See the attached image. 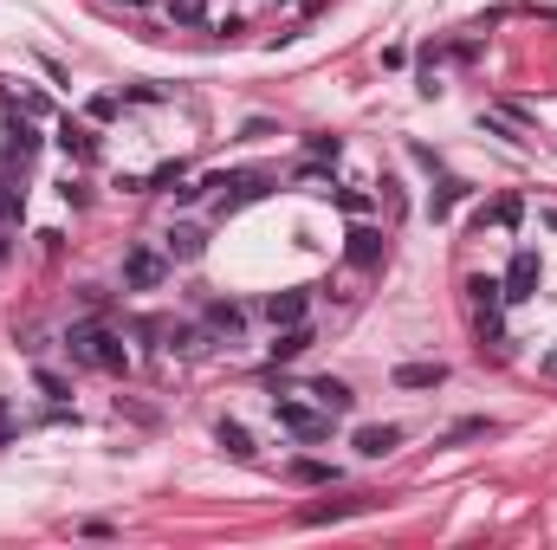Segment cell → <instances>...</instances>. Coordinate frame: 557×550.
<instances>
[{"label": "cell", "mask_w": 557, "mask_h": 550, "mask_svg": "<svg viewBox=\"0 0 557 550\" xmlns=\"http://www.w3.org/2000/svg\"><path fill=\"white\" fill-rule=\"evenodd\" d=\"M538 279H545V266H538V253H512V266H506V298L512 305H525V298H538Z\"/></svg>", "instance_id": "4"}, {"label": "cell", "mask_w": 557, "mask_h": 550, "mask_svg": "<svg viewBox=\"0 0 557 550\" xmlns=\"http://www.w3.org/2000/svg\"><path fill=\"white\" fill-rule=\"evenodd\" d=\"M292 479H298V486H331L337 466H324V460H292Z\"/></svg>", "instance_id": "16"}, {"label": "cell", "mask_w": 557, "mask_h": 550, "mask_svg": "<svg viewBox=\"0 0 557 550\" xmlns=\"http://www.w3.org/2000/svg\"><path fill=\"white\" fill-rule=\"evenodd\" d=\"M292 182H298V188H311V195H331V188H337V182H331V175H324V169H318V162H305V169H298V175H292Z\"/></svg>", "instance_id": "20"}, {"label": "cell", "mask_w": 557, "mask_h": 550, "mask_svg": "<svg viewBox=\"0 0 557 550\" xmlns=\"http://www.w3.org/2000/svg\"><path fill=\"white\" fill-rule=\"evenodd\" d=\"M201 246H208V240H201V227H188V220H182V227H169V259H201Z\"/></svg>", "instance_id": "15"}, {"label": "cell", "mask_w": 557, "mask_h": 550, "mask_svg": "<svg viewBox=\"0 0 557 550\" xmlns=\"http://www.w3.org/2000/svg\"><path fill=\"white\" fill-rule=\"evenodd\" d=\"M473 330H480V343H499V337H506V318H499V305L473 311Z\"/></svg>", "instance_id": "18"}, {"label": "cell", "mask_w": 557, "mask_h": 550, "mask_svg": "<svg viewBox=\"0 0 557 550\" xmlns=\"http://www.w3.org/2000/svg\"><path fill=\"white\" fill-rule=\"evenodd\" d=\"M208 330H221V337H247V311H240L234 298H214V305H208Z\"/></svg>", "instance_id": "9"}, {"label": "cell", "mask_w": 557, "mask_h": 550, "mask_svg": "<svg viewBox=\"0 0 557 550\" xmlns=\"http://www.w3.org/2000/svg\"><path fill=\"white\" fill-rule=\"evenodd\" d=\"M447 382V363H402L396 369V389H441Z\"/></svg>", "instance_id": "10"}, {"label": "cell", "mask_w": 557, "mask_h": 550, "mask_svg": "<svg viewBox=\"0 0 557 550\" xmlns=\"http://www.w3.org/2000/svg\"><path fill=\"white\" fill-rule=\"evenodd\" d=\"M305 395H311L318 408H331V415H350V408H357L350 382H337V376H311V382H305Z\"/></svg>", "instance_id": "6"}, {"label": "cell", "mask_w": 557, "mask_h": 550, "mask_svg": "<svg viewBox=\"0 0 557 550\" xmlns=\"http://www.w3.org/2000/svg\"><path fill=\"white\" fill-rule=\"evenodd\" d=\"M39 389H46L52 402H59V395H72V389H65V376H52V369H39Z\"/></svg>", "instance_id": "26"}, {"label": "cell", "mask_w": 557, "mask_h": 550, "mask_svg": "<svg viewBox=\"0 0 557 550\" xmlns=\"http://www.w3.org/2000/svg\"><path fill=\"white\" fill-rule=\"evenodd\" d=\"M162 337H169L162 350H175V356H201V350H208V337H201L195 324H162Z\"/></svg>", "instance_id": "13"}, {"label": "cell", "mask_w": 557, "mask_h": 550, "mask_svg": "<svg viewBox=\"0 0 557 550\" xmlns=\"http://www.w3.org/2000/svg\"><path fill=\"white\" fill-rule=\"evenodd\" d=\"M344 253H350V266L370 272V266H383V259H389V240H383L376 227H350V246H344Z\"/></svg>", "instance_id": "5"}, {"label": "cell", "mask_w": 557, "mask_h": 550, "mask_svg": "<svg viewBox=\"0 0 557 550\" xmlns=\"http://www.w3.org/2000/svg\"><path fill=\"white\" fill-rule=\"evenodd\" d=\"M33 149H39V136H33V123L20 117V123H13V130H7V156H20V162H26V156H33Z\"/></svg>", "instance_id": "17"}, {"label": "cell", "mask_w": 557, "mask_h": 550, "mask_svg": "<svg viewBox=\"0 0 557 550\" xmlns=\"http://www.w3.org/2000/svg\"><path fill=\"white\" fill-rule=\"evenodd\" d=\"M214 440H221V447L234 453L240 466H253V460H260V447H253V434L240 428V421H221V428H214Z\"/></svg>", "instance_id": "11"}, {"label": "cell", "mask_w": 557, "mask_h": 550, "mask_svg": "<svg viewBox=\"0 0 557 550\" xmlns=\"http://www.w3.org/2000/svg\"><path fill=\"white\" fill-rule=\"evenodd\" d=\"M337 208L344 214H370V195H363V188H337Z\"/></svg>", "instance_id": "23"}, {"label": "cell", "mask_w": 557, "mask_h": 550, "mask_svg": "<svg viewBox=\"0 0 557 550\" xmlns=\"http://www.w3.org/2000/svg\"><path fill=\"white\" fill-rule=\"evenodd\" d=\"M117 117V98H91V123H111Z\"/></svg>", "instance_id": "27"}, {"label": "cell", "mask_w": 557, "mask_h": 550, "mask_svg": "<svg viewBox=\"0 0 557 550\" xmlns=\"http://www.w3.org/2000/svg\"><path fill=\"white\" fill-rule=\"evenodd\" d=\"M59 149H65V156H72V162H91V156H98V136H91L85 123L59 117Z\"/></svg>", "instance_id": "8"}, {"label": "cell", "mask_w": 557, "mask_h": 550, "mask_svg": "<svg viewBox=\"0 0 557 550\" xmlns=\"http://www.w3.org/2000/svg\"><path fill=\"white\" fill-rule=\"evenodd\" d=\"M460 195H467L460 182H441V195H434V208H428V214H434V220H447V214H454V201H460Z\"/></svg>", "instance_id": "22"}, {"label": "cell", "mask_w": 557, "mask_h": 550, "mask_svg": "<svg viewBox=\"0 0 557 550\" xmlns=\"http://www.w3.org/2000/svg\"><path fill=\"white\" fill-rule=\"evenodd\" d=\"M473 434H493V421H460V428H447V447H454V440H473Z\"/></svg>", "instance_id": "25"}, {"label": "cell", "mask_w": 557, "mask_h": 550, "mask_svg": "<svg viewBox=\"0 0 557 550\" xmlns=\"http://www.w3.org/2000/svg\"><path fill=\"white\" fill-rule=\"evenodd\" d=\"M305 350H311V324H279V343H273L279 363H292V356H305Z\"/></svg>", "instance_id": "14"}, {"label": "cell", "mask_w": 557, "mask_h": 550, "mask_svg": "<svg viewBox=\"0 0 557 550\" xmlns=\"http://www.w3.org/2000/svg\"><path fill=\"white\" fill-rule=\"evenodd\" d=\"M273 415H279V428L285 434H298V440H324L331 434V408H318V402H298V395H273Z\"/></svg>", "instance_id": "2"}, {"label": "cell", "mask_w": 557, "mask_h": 550, "mask_svg": "<svg viewBox=\"0 0 557 550\" xmlns=\"http://www.w3.org/2000/svg\"><path fill=\"white\" fill-rule=\"evenodd\" d=\"M311 156H318V162H337V156H344V143H337V136H311Z\"/></svg>", "instance_id": "24"}, {"label": "cell", "mask_w": 557, "mask_h": 550, "mask_svg": "<svg viewBox=\"0 0 557 550\" xmlns=\"http://www.w3.org/2000/svg\"><path fill=\"white\" fill-rule=\"evenodd\" d=\"M7 434H13V408L0 402V440H7Z\"/></svg>", "instance_id": "28"}, {"label": "cell", "mask_w": 557, "mask_h": 550, "mask_svg": "<svg viewBox=\"0 0 557 550\" xmlns=\"http://www.w3.org/2000/svg\"><path fill=\"white\" fill-rule=\"evenodd\" d=\"M169 20L175 26H201L208 20V0H169Z\"/></svg>", "instance_id": "19"}, {"label": "cell", "mask_w": 557, "mask_h": 550, "mask_svg": "<svg viewBox=\"0 0 557 550\" xmlns=\"http://www.w3.org/2000/svg\"><path fill=\"white\" fill-rule=\"evenodd\" d=\"M162 279H169V259H162L156 246H130L124 253V285L130 292H156Z\"/></svg>", "instance_id": "3"}, {"label": "cell", "mask_w": 557, "mask_h": 550, "mask_svg": "<svg viewBox=\"0 0 557 550\" xmlns=\"http://www.w3.org/2000/svg\"><path fill=\"white\" fill-rule=\"evenodd\" d=\"M65 350H72V363L104 369V376H124V369H130L124 337H117V330H104V324H72V330H65Z\"/></svg>", "instance_id": "1"}, {"label": "cell", "mask_w": 557, "mask_h": 550, "mask_svg": "<svg viewBox=\"0 0 557 550\" xmlns=\"http://www.w3.org/2000/svg\"><path fill=\"white\" fill-rule=\"evenodd\" d=\"M305 311H311V292H305V285L266 298V318H273V324H305Z\"/></svg>", "instance_id": "7"}, {"label": "cell", "mask_w": 557, "mask_h": 550, "mask_svg": "<svg viewBox=\"0 0 557 550\" xmlns=\"http://www.w3.org/2000/svg\"><path fill=\"white\" fill-rule=\"evenodd\" d=\"M402 447V428H363L357 434V453L363 460H383V453H396Z\"/></svg>", "instance_id": "12"}, {"label": "cell", "mask_w": 557, "mask_h": 550, "mask_svg": "<svg viewBox=\"0 0 557 550\" xmlns=\"http://www.w3.org/2000/svg\"><path fill=\"white\" fill-rule=\"evenodd\" d=\"M350 512H363V499H350V505H318V512H305V525H331V518H350Z\"/></svg>", "instance_id": "21"}, {"label": "cell", "mask_w": 557, "mask_h": 550, "mask_svg": "<svg viewBox=\"0 0 557 550\" xmlns=\"http://www.w3.org/2000/svg\"><path fill=\"white\" fill-rule=\"evenodd\" d=\"M279 7H285V0H279Z\"/></svg>", "instance_id": "29"}]
</instances>
